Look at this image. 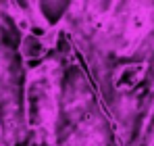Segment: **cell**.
<instances>
[{"instance_id":"1","label":"cell","mask_w":154,"mask_h":146,"mask_svg":"<svg viewBox=\"0 0 154 146\" xmlns=\"http://www.w3.org/2000/svg\"><path fill=\"white\" fill-rule=\"evenodd\" d=\"M150 146H154V144H150Z\"/></svg>"}]
</instances>
